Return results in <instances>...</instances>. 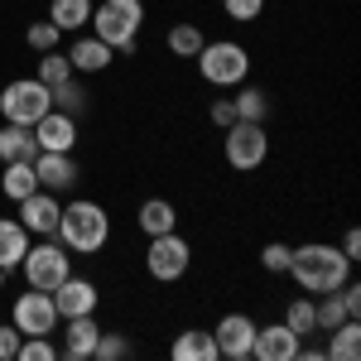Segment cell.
Returning <instances> with one entry per match:
<instances>
[{
    "label": "cell",
    "mask_w": 361,
    "mask_h": 361,
    "mask_svg": "<svg viewBox=\"0 0 361 361\" xmlns=\"http://www.w3.org/2000/svg\"><path fill=\"white\" fill-rule=\"evenodd\" d=\"M34 78H39V82L49 87V92H54V87H63L68 78H78V73H73V63H68V54H58V49H49V54H39V73H34Z\"/></svg>",
    "instance_id": "cell-27"
},
{
    "label": "cell",
    "mask_w": 361,
    "mask_h": 361,
    "mask_svg": "<svg viewBox=\"0 0 361 361\" xmlns=\"http://www.w3.org/2000/svg\"><path fill=\"white\" fill-rule=\"evenodd\" d=\"M54 304H58V318H78V313H97V308H102V284L73 270V275H68V279H63V284L54 289Z\"/></svg>",
    "instance_id": "cell-11"
},
{
    "label": "cell",
    "mask_w": 361,
    "mask_h": 361,
    "mask_svg": "<svg viewBox=\"0 0 361 361\" xmlns=\"http://www.w3.org/2000/svg\"><path fill=\"white\" fill-rule=\"evenodd\" d=\"M68 63H73V73H78V78H97V73H106V68L116 63V49H111V44H102V39L87 29V34H78V39H73Z\"/></svg>",
    "instance_id": "cell-16"
},
{
    "label": "cell",
    "mask_w": 361,
    "mask_h": 361,
    "mask_svg": "<svg viewBox=\"0 0 361 361\" xmlns=\"http://www.w3.org/2000/svg\"><path fill=\"white\" fill-rule=\"evenodd\" d=\"M5 275H10V270H0V289H5Z\"/></svg>",
    "instance_id": "cell-39"
},
{
    "label": "cell",
    "mask_w": 361,
    "mask_h": 361,
    "mask_svg": "<svg viewBox=\"0 0 361 361\" xmlns=\"http://www.w3.org/2000/svg\"><path fill=\"white\" fill-rule=\"evenodd\" d=\"M54 106L68 111V116H82L87 111V87L78 82V78H68L63 87H54Z\"/></svg>",
    "instance_id": "cell-30"
},
{
    "label": "cell",
    "mask_w": 361,
    "mask_h": 361,
    "mask_svg": "<svg viewBox=\"0 0 361 361\" xmlns=\"http://www.w3.org/2000/svg\"><path fill=\"white\" fill-rule=\"evenodd\" d=\"M289 275H294V284L304 294H333V289H342L352 279V260L328 241H304L289 255Z\"/></svg>",
    "instance_id": "cell-2"
},
{
    "label": "cell",
    "mask_w": 361,
    "mask_h": 361,
    "mask_svg": "<svg viewBox=\"0 0 361 361\" xmlns=\"http://www.w3.org/2000/svg\"><path fill=\"white\" fill-rule=\"evenodd\" d=\"M140 236H164V231H178V207L169 197H145L135 212Z\"/></svg>",
    "instance_id": "cell-18"
},
{
    "label": "cell",
    "mask_w": 361,
    "mask_h": 361,
    "mask_svg": "<svg viewBox=\"0 0 361 361\" xmlns=\"http://www.w3.org/2000/svg\"><path fill=\"white\" fill-rule=\"evenodd\" d=\"M342 299H347V313H352V318H361V289L352 284V279L342 284Z\"/></svg>",
    "instance_id": "cell-38"
},
{
    "label": "cell",
    "mask_w": 361,
    "mask_h": 361,
    "mask_svg": "<svg viewBox=\"0 0 361 361\" xmlns=\"http://www.w3.org/2000/svg\"><path fill=\"white\" fill-rule=\"evenodd\" d=\"M212 342H217V357L246 361L250 347H255V318L250 313H222L217 328H212Z\"/></svg>",
    "instance_id": "cell-10"
},
{
    "label": "cell",
    "mask_w": 361,
    "mask_h": 361,
    "mask_svg": "<svg viewBox=\"0 0 361 361\" xmlns=\"http://www.w3.org/2000/svg\"><path fill=\"white\" fill-rule=\"evenodd\" d=\"M202 44H207V34L197 25H188V20H183V25H169V34H164V49L173 58H183V63H193Z\"/></svg>",
    "instance_id": "cell-24"
},
{
    "label": "cell",
    "mask_w": 361,
    "mask_h": 361,
    "mask_svg": "<svg viewBox=\"0 0 361 361\" xmlns=\"http://www.w3.org/2000/svg\"><path fill=\"white\" fill-rule=\"evenodd\" d=\"M25 44L34 49V54H49V49H63V29L44 15V20H34V25H25Z\"/></svg>",
    "instance_id": "cell-28"
},
{
    "label": "cell",
    "mask_w": 361,
    "mask_h": 361,
    "mask_svg": "<svg viewBox=\"0 0 361 361\" xmlns=\"http://www.w3.org/2000/svg\"><path fill=\"white\" fill-rule=\"evenodd\" d=\"M231 102H236V121H265V116H270V97H265L260 87H250V82L236 87Z\"/></svg>",
    "instance_id": "cell-26"
},
{
    "label": "cell",
    "mask_w": 361,
    "mask_h": 361,
    "mask_svg": "<svg viewBox=\"0 0 361 361\" xmlns=\"http://www.w3.org/2000/svg\"><path fill=\"white\" fill-rule=\"evenodd\" d=\"M87 29H92L102 44H111L116 58L135 54L140 29H145V0H102V5H92Z\"/></svg>",
    "instance_id": "cell-3"
},
{
    "label": "cell",
    "mask_w": 361,
    "mask_h": 361,
    "mask_svg": "<svg viewBox=\"0 0 361 361\" xmlns=\"http://www.w3.org/2000/svg\"><path fill=\"white\" fill-rule=\"evenodd\" d=\"M44 111H54V92L39 78H15V82L0 87V116L10 126H34Z\"/></svg>",
    "instance_id": "cell-7"
},
{
    "label": "cell",
    "mask_w": 361,
    "mask_h": 361,
    "mask_svg": "<svg viewBox=\"0 0 361 361\" xmlns=\"http://www.w3.org/2000/svg\"><path fill=\"white\" fill-rule=\"evenodd\" d=\"M284 323H289V328H294L299 337L318 333V328H313V294H299V299H289V308H284Z\"/></svg>",
    "instance_id": "cell-29"
},
{
    "label": "cell",
    "mask_w": 361,
    "mask_h": 361,
    "mask_svg": "<svg viewBox=\"0 0 361 361\" xmlns=\"http://www.w3.org/2000/svg\"><path fill=\"white\" fill-rule=\"evenodd\" d=\"M34 173H39V188H49V193H73L78 188V178H82V169L73 154H58V149H39L34 154Z\"/></svg>",
    "instance_id": "cell-12"
},
{
    "label": "cell",
    "mask_w": 361,
    "mask_h": 361,
    "mask_svg": "<svg viewBox=\"0 0 361 361\" xmlns=\"http://www.w3.org/2000/svg\"><path fill=\"white\" fill-rule=\"evenodd\" d=\"M92 5H97V0H49V20H54L63 34H82L87 20H92Z\"/></svg>",
    "instance_id": "cell-22"
},
{
    "label": "cell",
    "mask_w": 361,
    "mask_h": 361,
    "mask_svg": "<svg viewBox=\"0 0 361 361\" xmlns=\"http://www.w3.org/2000/svg\"><path fill=\"white\" fill-rule=\"evenodd\" d=\"M337 250H342V255H347L352 265H357V260H361V231H357V226H352V231L342 236V246H337Z\"/></svg>",
    "instance_id": "cell-37"
},
{
    "label": "cell",
    "mask_w": 361,
    "mask_h": 361,
    "mask_svg": "<svg viewBox=\"0 0 361 361\" xmlns=\"http://www.w3.org/2000/svg\"><path fill=\"white\" fill-rule=\"evenodd\" d=\"M169 357L173 361H217V342L207 328H188V333H178L169 342Z\"/></svg>",
    "instance_id": "cell-20"
},
{
    "label": "cell",
    "mask_w": 361,
    "mask_h": 361,
    "mask_svg": "<svg viewBox=\"0 0 361 361\" xmlns=\"http://www.w3.org/2000/svg\"><path fill=\"white\" fill-rule=\"evenodd\" d=\"M34 188H39V173H34V164H5V173H0V193L10 197V202H25Z\"/></svg>",
    "instance_id": "cell-25"
},
{
    "label": "cell",
    "mask_w": 361,
    "mask_h": 361,
    "mask_svg": "<svg viewBox=\"0 0 361 361\" xmlns=\"http://www.w3.org/2000/svg\"><path fill=\"white\" fill-rule=\"evenodd\" d=\"M97 337H102V323H97V313L63 318V357H68V361H87L92 352H97Z\"/></svg>",
    "instance_id": "cell-17"
},
{
    "label": "cell",
    "mask_w": 361,
    "mask_h": 361,
    "mask_svg": "<svg viewBox=\"0 0 361 361\" xmlns=\"http://www.w3.org/2000/svg\"><path fill=\"white\" fill-rule=\"evenodd\" d=\"M29 250V231L20 217H0V270H15Z\"/></svg>",
    "instance_id": "cell-21"
},
{
    "label": "cell",
    "mask_w": 361,
    "mask_h": 361,
    "mask_svg": "<svg viewBox=\"0 0 361 361\" xmlns=\"http://www.w3.org/2000/svg\"><path fill=\"white\" fill-rule=\"evenodd\" d=\"M299 347H304V337L294 333L289 323H265V328H255L250 357H260V361H299Z\"/></svg>",
    "instance_id": "cell-15"
},
{
    "label": "cell",
    "mask_w": 361,
    "mask_h": 361,
    "mask_svg": "<svg viewBox=\"0 0 361 361\" xmlns=\"http://www.w3.org/2000/svg\"><path fill=\"white\" fill-rule=\"evenodd\" d=\"M197 78L207 87H241L250 82V49L246 44H236V39H207L202 49H197Z\"/></svg>",
    "instance_id": "cell-4"
},
{
    "label": "cell",
    "mask_w": 361,
    "mask_h": 361,
    "mask_svg": "<svg viewBox=\"0 0 361 361\" xmlns=\"http://www.w3.org/2000/svg\"><path fill=\"white\" fill-rule=\"evenodd\" d=\"M15 352H20V328L0 323V361H15Z\"/></svg>",
    "instance_id": "cell-36"
},
{
    "label": "cell",
    "mask_w": 361,
    "mask_h": 361,
    "mask_svg": "<svg viewBox=\"0 0 361 361\" xmlns=\"http://www.w3.org/2000/svg\"><path fill=\"white\" fill-rule=\"evenodd\" d=\"M34 140H39V149H58V154H73L78 149V116H68V111H44L34 126Z\"/></svg>",
    "instance_id": "cell-14"
},
{
    "label": "cell",
    "mask_w": 361,
    "mask_h": 361,
    "mask_svg": "<svg viewBox=\"0 0 361 361\" xmlns=\"http://www.w3.org/2000/svg\"><path fill=\"white\" fill-rule=\"evenodd\" d=\"M54 236L73 250V255H102V250L111 246V212H106L102 202H92V197H73V202H63V212H58Z\"/></svg>",
    "instance_id": "cell-1"
},
{
    "label": "cell",
    "mask_w": 361,
    "mask_h": 361,
    "mask_svg": "<svg viewBox=\"0 0 361 361\" xmlns=\"http://www.w3.org/2000/svg\"><path fill=\"white\" fill-rule=\"evenodd\" d=\"M92 357H97V361H126V357H130V337H126V333H102Z\"/></svg>",
    "instance_id": "cell-32"
},
{
    "label": "cell",
    "mask_w": 361,
    "mask_h": 361,
    "mask_svg": "<svg viewBox=\"0 0 361 361\" xmlns=\"http://www.w3.org/2000/svg\"><path fill=\"white\" fill-rule=\"evenodd\" d=\"M222 159L236 173H255L270 159V130H265V121H236V126H226Z\"/></svg>",
    "instance_id": "cell-5"
},
{
    "label": "cell",
    "mask_w": 361,
    "mask_h": 361,
    "mask_svg": "<svg viewBox=\"0 0 361 361\" xmlns=\"http://www.w3.org/2000/svg\"><path fill=\"white\" fill-rule=\"evenodd\" d=\"M357 352H361V328H357V318H347V323H337L328 333L323 361H357Z\"/></svg>",
    "instance_id": "cell-23"
},
{
    "label": "cell",
    "mask_w": 361,
    "mask_h": 361,
    "mask_svg": "<svg viewBox=\"0 0 361 361\" xmlns=\"http://www.w3.org/2000/svg\"><path fill=\"white\" fill-rule=\"evenodd\" d=\"M207 121H212L217 130H226V126H236V102H231V97H217V102L207 106Z\"/></svg>",
    "instance_id": "cell-35"
},
{
    "label": "cell",
    "mask_w": 361,
    "mask_h": 361,
    "mask_svg": "<svg viewBox=\"0 0 361 361\" xmlns=\"http://www.w3.org/2000/svg\"><path fill=\"white\" fill-rule=\"evenodd\" d=\"M34 154H39V140L29 126H0V164H34Z\"/></svg>",
    "instance_id": "cell-19"
},
{
    "label": "cell",
    "mask_w": 361,
    "mask_h": 361,
    "mask_svg": "<svg viewBox=\"0 0 361 361\" xmlns=\"http://www.w3.org/2000/svg\"><path fill=\"white\" fill-rule=\"evenodd\" d=\"M20 207V222H25L29 236H54L58 231V212H63V197L49 193V188H34L25 202H15Z\"/></svg>",
    "instance_id": "cell-13"
},
{
    "label": "cell",
    "mask_w": 361,
    "mask_h": 361,
    "mask_svg": "<svg viewBox=\"0 0 361 361\" xmlns=\"http://www.w3.org/2000/svg\"><path fill=\"white\" fill-rule=\"evenodd\" d=\"M20 270H25V284H29V289H49V294H54L58 284L73 275V250L63 246V241H39V246L29 241Z\"/></svg>",
    "instance_id": "cell-6"
},
{
    "label": "cell",
    "mask_w": 361,
    "mask_h": 361,
    "mask_svg": "<svg viewBox=\"0 0 361 361\" xmlns=\"http://www.w3.org/2000/svg\"><path fill=\"white\" fill-rule=\"evenodd\" d=\"M188 270H193V246L178 231L149 236V246H145V275L159 279V284H178Z\"/></svg>",
    "instance_id": "cell-8"
},
{
    "label": "cell",
    "mask_w": 361,
    "mask_h": 361,
    "mask_svg": "<svg viewBox=\"0 0 361 361\" xmlns=\"http://www.w3.org/2000/svg\"><path fill=\"white\" fill-rule=\"evenodd\" d=\"M10 323L20 328V337H49L63 318H58V304H54L49 289H25V294L10 304Z\"/></svg>",
    "instance_id": "cell-9"
},
{
    "label": "cell",
    "mask_w": 361,
    "mask_h": 361,
    "mask_svg": "<svg viewBox=\"0 0 361 361\" xmlns=\"http://www.w3.org/2000/svg\"><path fill=\"white\" fill-rule=\"evenodd\" d=\"M15 361H58V347L49 342V337H20Z\"/></svg>",
    "instance_id": "cell-34"
},
{
    "label": "cell",
    "mask_w": 361,
    "mask_h": 361,
    "mask_svg": "<svg viewBox=\"0 0 361 361\" xmlns=\"http://www.w3.org/2000/svg\"><path fill=\"white\" fill-rule=\"evenodd\" d=\"M222 15L236 25H255L265 15V0H222Z\"/></svg>",
    "instance_id": "cell-33"
},
{
    "label": "cell",
    "mask_w": 361,
    "mask_h": 361,
    "mask_svg": "<svg viewBox=\"0 0 361 361\" xmlns=\"http://www.w3.org/2000/svg\"><path fill=\"white\" fill-rule=\"evenodd\" d=\"M289 255H294V246H284V241L260 246V270L265 275H289Z\"/></svg>",
    "instance_id": "cell-31"
}]
</instances>
